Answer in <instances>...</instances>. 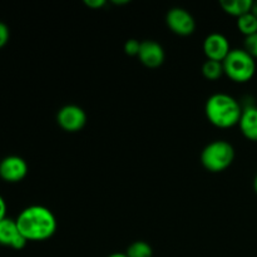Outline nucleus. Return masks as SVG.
<instances>
[{
	"mask_svg": "<svg viewBox=\"0 0 257 257\" xmlns=\"http://www.w3.org/2000/svg\"><path fill=\"white\" fill-rule=\"evenodd\" d=\"M84 4L92 9H99L105 4L104 0H84Z\"/></svg>",
	"mask_w": 257,
	"mask_h": 257,
	"instance_id": "6ab92c4d",
	"label": "nucleus"
},
{
	"mask_svg": "<svg viewBox=\"0 0 257 257\" xmlns=\"http://www.w3.org/2000/svg\"><path fill=\"white\" fill-rule=\"evenodd\" d=\"M27 242V238L20 233L17 221L7 217L0 222V245L8 246L14 250H22Z\"/></svg>",
	"mask_w": 257,
	"mask_h": 257,
	"instance_id": "6e6552de",
	"label": "nucleus"
},
{
	"mask_svg": "<svg viewBox=\"0 0 257 257\" xmlns=\"http://www.w3.org/2000/svg\"><path fill=\"white\" fill-rule=\"evenodd\" d=\"M17 225L27 241H44L52 237L57 230V220L49 208L30 206L18 216Z\"/></svg>",
	"mask_w": 257,
	"mask_h": 257,
	"instance_id": "f257e3e1",
	"label": "nucleus"
},
{
	"mask_svg": "<svg viewBox=\"0 0 257 257\" xmlns=\"http://www.w3.org/2000/svg\"><path fill=\"white\" fill-rule=\"evenodd\" d=\"M203 50H205V54L208 60H216V62L221 63L226 59L228 53L231 52L227 38L218 33H213L206 38L205 43H203Z\"/></svg>",
	"mask_w": 257,
	"mask_h": 257,
	"instance_id": "1a4fd4ad",
	"label": "nucleus"
},
{
	"mask_svg": "<svg viewBox=\"0 0 257 257\" xmlns=\"http://www.w3.org/2000/svg\"><path fill=\"white\" fill-rule=\"evenodd\" d=\"M9 37H10L9 28L7 27V24L0 22V49L7 44L8 40H9Z\"/></svg>",
	"mask_w": 257,
	"mask_h": 257,
	"instance_id": "a211bd4d",
	"label": "nucleus"
},
{
	"mask_svg": "<svg viewBox=\"0 0 257 257\" xmlns=\"http://www.w3.org/2000/svg\"><path fill=\"white\" fill-rule=\"evenodd\" d=\"M205 110L208 120L213 125L230 128L238 124L243 109L233 97L225 93H217L208 98Z\"/></svg>",
	"mask_w": 257,
	"mask_h": 257,
	"instance_id": "f03ea898",
	"label": "nucleus"
},
{
	"mask_svg": "<svg viewBox=\"0 0 257 257\" xmlns=\"http://www.w3.org/2000/svg\"><path fill=\"white\" fill-rule=\"evenodd\" d=\"M251 13L257 18V2H253L252 4V9H251Z\"/></svg>",
	"mask_w": 257,
	"mask_h": 257,
	"instance_id": "412c9836",
	"label": "nucleus"
},
{
	"mask_svg": "<svg viewBox=\"0 0 257 257\" xmlns=\"http://www.w3.org/2000/svg\"><path fill=\"white\" fill-rule=\"evenodd\" d=\"M202 73L207 79L216 80L223 74V64L216 60H207L202 67Z\"/></svg>",
	"mask_w": 257,
	"mask_h": 257,
	"instance_id": "2eb2a0df",
	"label": "nucleus"
},
{
	"mask_svg": "<svg viewBox=\"0 0 257 257\" xmlns=\"http://www.w3.org/2000/svg\"><path fill=\"white\" fill-rule=\"evenodd\" d=\"M235 158L232 145L226 141H215L205 147L201 155L203 167L210 172H222L231 166Z\"/></svg>",
	"mask_w": 257,
	"mask_h": 257,
	"instance_id": "20e7f679",
	"label": "nucleus"
},
{
	"mask_svg": "<svg viewBox=\"0 0 257 257\" xmlns=\"http://www.w3.org/2000/svg\"><path fill=\"white\" fill-rule=\"evenodd\" d=\"M166 22L170 29L178 35H190L195 32L196 23L192 15L182 8H173L167 13Z\"/></svg>",
	"mask_w": 257,
	"mask_h": 257,
	"instance_id": "39448f33",
	"label": "nucleus"
},
{
	"mask_svg": "<svg viewBox=\"0 0 257 257\" xmlns=\"http://www.w3.org/2000/svg\"><path fill=\"white\" fill-rule=\"evenodd\" d=\"M4 218H7V203H5L4 198L0 196V222Z\"/></svg>",
	"mask_w": 257,
	"mask_h": 257,
	"instance_id": "aec40b11",
	"label": "nucleus"
},
{
	"mask_svg": "<svg viewBox=\"0 0 257 257\" xmlns=\"http://www.w3.org/2000/svg\"><path fill=\"white\" fill-rule=\"evenodd\" d=\"M222 64L225 74L236 83L248 82L256 73L255 58L245 49H232Z\"/></svg>",
	"mask_w": 257,
	"mask_h": 257,
	"instance_id": "7ed1b4c3",
	"label": "nucleus"
},
{
	"mask_svg": "<svg viewBox=\"0 0 257 257\" xmlns=\"http://www.w3.org/2000/svg\"><path fill=\"white\" fill-rule=\"evenodd\" d=\"M125 255L128 257H152L153 251L150 243L145 241H136L132 245H130Z\"/></svg>",
	"mask_w": 257,
	"mask_h": 257,
	"instance_id": "4468645a",
	"label": "nucleus"
},
{
	"mask_svg": "<svg viewBox=\"0 0 257 257\" xmlns=\"http://www.w3.org/2000/svg\"><path fill=\"white\" fill-rule=\"evenodd\" d=\"M58 124L67 132H78L87 122L85 112L78 105H65L58 112Z\"/></svg>",
	"mask_w": 257,
	"mask_h": 257,
	"instance_id": "0eeeda50",
	"label": "nucleus"
},
{
	"mask_svg": "<svg viewBox=\"0 0 257 257\" xmlns=\"http://www.w3.org/2000/svg\"><path fill=\"white\" fill-rule=\"evenodd\" d=\"M141 49V43L137 39H130L124 44V52L128 55H138Z\"/></svg>",
	"mask_w": 257,
	"mask_h": 257,
	"instance_id": "f3484780",
	"label": "nucleus"
},
{
	"mask_svg": "<svg viewBox=\"0 0 257 257\" xmlns=\"http://www.w3.org/2000/svg\"><path fill=\"white\" fill-rule=\"evenodd\" d=\"M108 257H128L125 253H113V255L108 256Z\"/></svg>",
	"mask_w": 257,
	"mask_h": 257,
	"instance_id": "4be33fe9",
	"label": "nucleus"
},
{
	"mask_svg": "<svg viewBox=\"0 0 257 257\" xmlns=\"http://www.w3.org/2000/svg\"><path fill=\"white\" fill-rule=\"evenodd\" d=\"M252 4L253 2H251V0H222V2H220L221 8L227 14L237 18L251 13Z\"/></svg>",
	"mask_w": 257,
	"mask_h": 257,
	"instance_id": "f8f14e48",
	"label": "nucleus"
},
{
	"mask_svg": "<svg viewBox=\"0 0 257 257\" xmlns=\"http://www.w3.org/2000/svg\"><path fill=\"white\" fill-rule=\"evenodd\" d=\"M237 28L243 35L250 37L257 33V18L252 13L242 15L237 19Z\"/></svg>",
	"mask_w": 257,
	"mask_h": 257,
	"instance_id": "ddd939ff",
	"label": "nucleus"
},
{
	"mask_svg": "<svg viewBox=\"0 0 257 257\" xmlns=\"http://www.w3.org/2000/svg\"><path fill=\"white\" fill-rule=\"evenodd\" d=\"M28 173V165L22 157L8 156L0 162V178L5 182L17 183L24 180Z\"/></svg>",
	"mask_w": 257,
	"mask_h": 257,
	"instance_id": "423d86ee",
	"label": "nucleus"
},
{
	"mask_svg": "<svg viewBox=\"0 0 257 257\" xmlns=\"http://www.w3.org/2000/svg\"><path fill=\"white\" fill-rule=\"evenodd\" d=\"M238 125L242 135L247 140L257 142V107L247 105L243 108Z\"/></svg>",
	"mask_w": 257,
	"mask_h": 257,
	"instance_id": "9b49d317",
	"label": "nucleus"
},
{
	"mask_svg": "<svg viewBox=\"0 0 257 257\" xmlns=\"http://www.w3.org/2000/svg\"><path fill=\"white\" fill-rule=\"evenodd\" d=\"M253 190H255V192L257 193V175H256L255 180H253Z\"/></svg>",
	"mask_w": 257,
	"mask_h": 257,
	"instance_id": "5701e85b",
	"label": "nucleus"
},
{
	"mask_svg": "<svg viewBox=\"0 0 257 257\" xmlns=\"http://www.w3.org/2000/svg\"><path fill=\"white\" fill-rule=\"evenodd\" d=\"M141 63L148 68H157L165 62V50L162 45L153 40H145L141 43V49L138 53Z\"/></svg>",
	"mask_w": 257,
	"mask_h": 257,
	"instance_id": "9d476101",
	"label": "nucleus"
},
{
	"mask_svg": "<svg viewBox=\"0 0 257 257\" xmlns=\"http://www.w3.org/2000/svg\"><path fill=\"white\" fill-rule=\"evenodd\" d=\"M245 50L252 58H257V33L245 39Z\"/></svg>",
	"mask_w": 257,
	"mask_h": 257,
	"instance_id": "dca6fc26",
	"label": "nucleus"
}]
</instances>
